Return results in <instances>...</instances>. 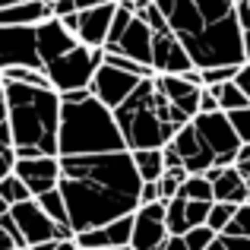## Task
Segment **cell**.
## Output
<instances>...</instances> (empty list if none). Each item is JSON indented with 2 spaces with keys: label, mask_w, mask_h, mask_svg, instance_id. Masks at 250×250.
<instances>
[{
  "label": "cell",
  "mask_w": 250,
  "mask_h": 250,
  "mask_svg": "<svg viewBox=\"0 0 250 250\" xmlns=\"http://www.w3.org/2000/svg\"><path fill=\"white\" fill-rule=\"evenodd\" d=\"M61 190L67 196L70 225L76 234L102 228L114 219L133 215L143 206V177L133 152L61 155Z\"/></svg>",
  "instance_id": "1"
},
{
  "label": "cell",
  "mask_w": 250,
  "mask_h": 250,
  "mask_svg": "<svg viewBox=\"0 0 250 250\" xmlns=\"http://www.w3.org/2000/svg\"><path fill=\"white\" fill-rule=\"evenodd\" d=\"M171 32L184 42L200 70L247 61V32L238 0H155Z\"/></svg>",
  "instance_id": "2"
},
{
  "label": "cell",
  "mask_w": 250,
  "mask_h": 250,
  "mask_svg": "<svg viewBox=\"0 0 250 250\" xmlns=\"http://www.w3.org/2000/svg\"><path fill=\"white\" fill-rule=\"evenodd\" d=\"M0 89H3V117L13 127V146L19 159L61 155V92L54 85L29 83H0Z\"/></svg>",
  "instance_id": "3"
},
{
  "label": "cell",
  "mask_w": 250,
  "mask_h": 250,
  "mask_svg": "<svg viewBox=\"0 0 250 250\" xmlns=\"http://www.w3.org/2000/svg\"><path fill=\"white\" fill-rule=\"evenodd\" d=\"M114 117L121 124V133L127 140V149H165L193 117H187L174 102L165 95L159 83V73L140 83V89L114 108Z\"/></svg>",
  "instance_id": "4"
},
{
  "label": "cell",
  "mask_w": 250,
  "mask_h": 250,
  "mask_svg": "<svg viewBox=\"0 0 250 250\" xmlns=\"http://www.w3.org/2000/svg\"><path fill=\"white\" fill-rule=\"evenodd\" d=\"M63 121H61V155H98V152H121L127 140L114 108L98 102L92 89L63 92Z\"/></svg>",
  "instance_id": "5"
},
{
  "label": "cell",
  "mask_w": 250,
  "mask_h": 250,
  "mask_svg": "<svg viewBox=\"0 0 250 250\" xmlns=\"http://www.w3.org/2000/svg\"><path fill=\"white\" fill-rule=\"evenodd\" d=\"M104 63V48H89V44H80L70 54L57 57L44 67L51 85L57 92H76V89H92V80H95L98 67Z\"/></svg>",
  "instance_id": "6"
},
{
  "label": "cell",
  "mask_w": 250,
  "mask_h": 250,
  "mask_svg": "<svg viewBox=\"0 0 250 250\" xmlns=\"http://www.w3.org/2000/svg\"><path fill=\"white\" fill-rule=\"evenodd\" d=\"M193 124H196V130H200V136L209 143V149L215 152V162H219V168H231L234 162H238V152H241V146H244V140L238 136V130H234V124H231V117H228V111L196 114Z\"/></svg>",
  "instance_id": "7"
},
{
  "label": "cell",
  "mask_w": 250,
  "mask_h": 250,
  "mask_svg": "<svg viewBox=\"0 0 250 250\" xmlns=\"http://www.w3.org/2000/svg\"><path fill=\"white\" fill-rule=\"evenodd\" d=\"M10 212H13V219H16L19 231L25 234V244H29V247L44 244V241H73L76 238L73 225H61V222H54L42 209L38 200H25V203H19V206H13Z\"/></svg>",
  "instance_id": "8"
},
{
  "label": "cell",
  "mask_w": 250,
  "mask_h": 250,
  "mask_svg": "<svg viewBox=\"0 0 250 250\" xmlns=\"http://www.w3.org/2000/svg\"><path fill=\"white\" fill-rule=\"evenodd\" d=\"M3 67L44 70L38 51V25H0V70Z\"/></svg>",
  "instance_id": "9"
},
{
  "label": "cell",
  "mask_w": 250,
  "mask_h": 250,
  "mask_svg": "<svg viewBox=\"0 0 250 250\" xmlns=\"http://www.w3.org/2000/svg\"><path fill=\"white\" fill-rule=\"evenodd\" d=\"M114 16H117V0H104L98 6H89V10H80L73 16H67V29L80 38L83 44L89 48H104L108 44V35H111V25H114Z\"/></svg>",
  "instance_id": "10"
},
{
  "label": "cell",
  "mask_w": 250,
  "mask_h": 250,
  "mask_svg": "<svg viewBox=\"0 0 250 250\" xmlns=\"http://www.w3.org/2000/svg\"><path fill=\"white\" fill-rule=\"evenodd\" d=\"M136 225H133V250H165L171 241V228H168V203H146L136 209Z\"/></svg>",
  "instance_id": "11"
},
{
  "label": "cell",
  "mask_w": 250,
  "mask_h": 250,
  "mask_svg": "<svg viewBox=\"0 0 250 250\" xmlns=\"http://www.w3.org/2000/svg\"><path fill=\"white\" fill-rule=\"evenodd\" d=\"M143 80H149V76H136V73H127V70L111 67V63H102L95 80H92V95H95L98 102H104L108 108H117V104H124L140 89Z\"/></svg>",
  "instance_id": "12"
},
{
  "label": "cell",
  "mask_w": 250,
  "mask_h": 250,
  "mask_svg": "<svg viewBox=\"0 0 250 250\" xmlns=\"http://www.w3.org/2000/svg\"><path fill=\"white\" fill-rule=\"evenodd\" d=\"M152 67L159 76H184L196 67L190 51L174 32H155V48H152Z\"/></svg>",
  "instance_id": "13"
},
{
  "label": "cell",
  "mask_w": 250,
  "mask_h": 250,
  "mask_svg": "<svg viewBox=\"0 0 250 250\" xmlns=\"http://www.w3.org/2000/svg\"><path fill=\"white\" fill-rule=\"evenodd\" d=\"M13 174H19L25 181V187L35 196L48 193V190L61 187V155H35V159H19V165Z\"/></svg>",
  "instance_id": "14"
},
{
  "label": "cell",
  "mask_w": 250,
  "mask_h": 250,
  "mask_svg": "<svg viewBox=\"0 0 250 250\" xmlns=\"http://www.w3.org/2000/svg\"><path fill=\"white\" fill-rule=\"evenodd\" d=\"M171 143H174V149L181 152L184 168H187L190 174H206L209 168L219 165V162H215V152L209 149V143L200 136V130H196V124H193V121H190L187 127H184Z\"/></svg>",
  "instance_id": "15"
},
{
  "label": "cell",
  "mask_w": 250,
  "mask_h": 250,
  "mask_svg": "<svg viewBox=\"0 0 250 250\" xmlns=\"http://www.w3.org/2000/svg\"><path fill=\"white\" fill-rule=\"evenodd\" d=\"M136 215V212H133ZM133 215H124V219H114L102 228H92V231L76 234V244L80 250H117V247H130L133 241Z\"/></svg>",
  "instance_id": "16"
},
{
  "label": "cell",
  "mask_w": 250,
  "mask_h": 250,
  "mask_svg": "<svg viewBox=\"0 0 250 250\" xmlns=\"http://www.w3.org/2000/svg\"><path fill=\"white\" fill-rule=\"evenodd\" d=\"M152 48H155V29H152V25H149L143 16H136L133 22H130V29L121 35V42H117V44H108L104 51L127 54V57H133V61L152 67ZM152 70H155V67H152Z\"/></svg>",
  "instance_id": "17"
},
{
  "label": "cell",
  "mask_w": 250,
  "mask_h": 250,
  "mask_svg": "<svg viewBox=\"0 0 250 250\" xmlns=\"http://www.w3.org/2000/svg\"><path fill=\"white\" fill-rule=\"evenodd\" d=\"M80 38L73 35V32L67 29V22L57 16H51L48 22L38 25V51H42V63L48 67L51 61H57V57L70 54L73 48H80Z\"/></svg>",
  "instance_id": "18"
},
{
  "label": "cell",
  "mask_w": 250,
  "mask_h": 250,
  "mask_svg": "<svg viewBox=\"0 0 250 250\" xmlns=\"http://www.w3.org/2000/svg\"><path fill=\"white\" fill-rule=\"evenodd\" d=\"M159 83H162V89H165V95L187 117H196V114H200V98H203V89H206V85L190 83L187 76H159Z\"/></svg>",
  "instance_id": "19"
},
{
  "label": "cell",
  "mask_w": 250,
  "mask_h": 250,
  "mask_svg": "<svg viewBox=\"0 0 250 250\" xmlns=\"http://www.w3.org/2000/svg\"><path fill=\"white\" fill-rule=\"evenodd\" d=\"M54 16V6L44 0H22V3L0 6V25H42Z\"/></svg>",
  "instance_id": "20"
},
{
  "label": "cell",
  "mask_w": 250,
  "mask_h": 250,
  "mask_svg": "<svg viewBox=\"0 0 250 250\" xmlns=\"http://www.w3.org/2000/svg\"><path fill=\"white\" fill-rule=\"evenodd\" d=\"M212 187H215V200L219 203H234V206L250 203V184H247V177L238 171V165L222 168L219 177L212 181Z\"/></svg>",
  "instance_id": "21"
},
{
  "label": "cell",
  "mask_w": 250,
  "mask_h": 250,
  "mask_svg": "<svg viewBox=\"0 0 250 250\" xmlns=\"http://www.w3.org/2000/svg\"><path fill=\"white\" fill-rule=\"evenodd\" d=\"M133 162H136V171H140L143 181H162V174L168 171L165 149H136Z\"/></svg>",
  "instance_id": "22"
},
{
  "label": "cell",
  "mask_w": 250,
  "mask_h": 250,
  "mask_svg": "<svg viewBox=\"0 0 250 250\" xmlns=\"http://www.w3.org/2000/svg\"><path fill=\"white\" fill-rule=\"evenodd\" d=\"M25 200H35V193L25 187L22 177H19V174L0 177V212H6V209L19 206V203H25Z\"/></svg>",
  "instance_id": "23"
},
{
  "label": "cell",
  "mask_w": 250,
  "mask_h": 250,
  "mask_svg": "<svg viewBox=\"0 0 250 250\" xmlns=\"http://www.w3.org/2000/svg\"><path fill=\"white\" fill-rule=\"evenodd\" d=\"M25 234L19 231L16 219H13V212L6 209V212H0V250H25Z\"/></svg>",
  "instance_id": "24"
},
{
  "label": "cell",
  "mask_w": 250,
  "mask_h": 250,
  "mask_svg": "<svg viewBox=\"0 0 250 250\" xmlns=\"http://www.w3.org/2000/svg\"><path fill=\"white\" fill-rule=\"evenodd\" d=\"M38 203H42V209L51 215L54 222H61V225H70V209H67V196H63V190L61 187H54V190H48V193H42V196H35Z\"/></svg>",
  "instance_id": "25"
},
{
  "label": "cell",
  "mask_w": 250,
  "mask_h": 250,
  "mask_svg": "<svg viewBox=\"0 0 250 250\" xmlns=\"http://www.w3.org/2000/svg\"><path fill=\"white\" fill-rule=\"evenodd\" d=\"M212 89H215V95H219L222 111H241V108H247V104H250V98L244 95V89H241L234 80L219 83V85H212Z\"/></svg>",
  "instance_id": "26"
},
{
  "label": "cell",
  "mask_w": 250,
  "mask_h": 250,
  "mask_svg": "<svg viewBox=\"0 0 250 250\" xmlns=\"http://www.w3.org/2000/svg\"><path fill=\"white\" fill-rule=\"evenodd\" d=\"M0 83H29V85H51L48 73L35 67H3L0 70Z\"/></svg>",
  "instance_id": "27"
},
{
  "label": "cell",
  "mask_w": 250,
  "mask_h": 250,
  "mask_svg": "<svg viewBox=\"0 0 250 250\" xmlns=\"http://www.w3.org/2000/svg\"><path fill=\"white\" fill-rule=\"evenodd\" d=\"M181 196L187 200H206V203H215V187L206 174H190L181 187Z\"/></svg>",
  "instance_id": "28"
},
{
  "label": "cell",
  "mask_w": 250,
  "mask_h": 250,
  "mask_svg": "<svg viewBox=\"0 0 250 250\" xmlns=\"http://www.w3.org/2000/svg\"><path fill=\"white\" fill-rule=\"evenodd\" d=\"M168 228L171 234H187L190 222H187V196L177 193L174 200H168Z\"/></svg>",
  "instance_id": "29"
},
{
  "label": "cell",
  "mask_w": 250,
  "mask_h": 250,
  "mask_svg": "<svg viewBox=\"0 0 250 250\" xmlns=\"http://www.w3.org/2000/svg\"><path fill=\"white\" fill-rule=\"evenodd\" d=\"M238 209H241V206H234V203H219V200H215V203H212V212H209V222H206V225L212 228V231H219V234H222L228 225H231V219L238 215Z\"/></svg>",
  "instance_id": "30"
},
{
  "label": "cell",
  "mask_w": 250,
  "mask_h": 250,
  "mask_svg": "<svg viewBox=\"0 0 250 250\" xmlns=\"http://www.w3.org/2000/svg\"><path fill=\"white\" fill-rule=\"evenodd\" d=\"M187 177H190V171L187 168H168L165 171V174H162V200H174V196L177 193H181V187H184V181H187Z\"/></svg>",
  "instance_id": "31"
},
{
  "label": "cell",
  "mask_w": 250,
  "mask_h": 250,
  "mask_svg": "<svg viewBox=\"0 0 250 250\" xmlns=\"http://www.w3.org/2000/svg\"><path fill=\"white\" fill-rule=\"evenodd\" d=\"M104 63H111V67H117V70H127V73H136V76H155L152 67L133 61V57H127V54H114V51H104Z\"/></svg>",
  "instance_id": "32"
},
{
  "label": "cell",
  "mask_w": 250,
  "mask_h": 250,
  "mask_svg": "<svg viewBox=\"0 0 250 250\" xmlns=\"http://www.w3.org/2000/svg\"><path fill=\"white\" fill-rule=\"evenodd\" d=\"M184 238H187V247L190 250H206L215 238H219V231H212L209 225H200V228H190Z\"/></svg>",
  "instance_id": "33"
},
{
  "label": "cell",
  "mask_w": 250,
  "mask_h": 250,
  "mask_svg": "<svg viewBox=\"0 0 250 250\" xmlns=\"http://www.w3.org/2000/svg\"><path fill=\"white\" fill-rule=\"evenodd\" d=\"M222 234H241V238H250V203L238 209V215L231 219V225L225 228Z\"/></svg>",
  "instance_id": "34"
},
{
  "label": "cell",
  "mask_w": 250,
  "mask_h": 250,
  "mask_svg": "<svg viewBox=\"0 0 250 250\" xmlns=\"http://www.w3.org/2000/svg\"><path fill=\"white\" fill-rule=\"evenodd\" d=\"M228 117H231V124H234V130H238L241 140L250 143V104L241 108V111H228Z\"/></svg>",
  "instance_id": "35"
},
{
  "label": "cell",
  "mask_w": 250,
  "mask_h": 250,
  "mask_svg": "<svg viewBox=\"0 0 250 250\" xmlns=\"http://www.w3.org/2000/svg\"><path fill=\"white\" fill-rule=\"evenodd\" d=\"M19 165V152H16V146H0V177H6V174H13Z\"/></svg>",
  "instance_id": "36"
},
{
  "label": "cell",
  "mask_w": 250,
  "mask_h": 250,
  "mask_svg": "<svg viewBox=\"0 0 250 250\" xmlns=\"http://www.w3.org/2000/svg\"><path fill=\"white\" fill-rule=\"evenodd\" d=\"M212 111H222V104H219L215 89H212V85H206V89H203V98H200V114H212Z\"/></svg>",
  "instance_id": "37"
},
{
  "label": "cell",
  "mask_w": 250,
  "mask_h": 250,
  "mask_svg": "<svg viewBox=\"0 0 250 250\" xmlns=\"http://www.w3.org/2000/svg\"><path fill=\"white\" fill-rule=\"evenodd\" d=\"M162 200V184L159 181H146L143 184V206L146 203H159Z\"/></svg>",
  "instance_id": "38"
},
{
  "label": "cell",
  "mask_w": 250,
  "mask_h": 250,
  "mask_svg": "<svg viewBox=\"0 0 250 250\" xmlns=\"http://www.w3.org/2000/svg\"><path fill=\"white\" fill-rule=\"evenodd\" d=\"M234 165H238V171L247 177V184H250V143H244V146H241L238 162H234Z\"/></svg>",
  "instance_id": "39"
},
{
  "label": "cell",
  "mask_w": 250,
  "mask_h": 250,
  "mask_svg": "<svg viewBox=\"0 0 250 250\" xmlns=\"http://www.w3.org/2000/svg\"><path fill=\"white\" fill-rule=\"evenodd\" d=\"M73 13H80V6H76L73 0H57L54 3V16L57 19H67V16H73Z\"/></svg>",
  "instance_id": "40"
},
{
  "label": "cell",
  "mask_w": 250,
  "mask_h": 250,
  "mask_svg": "<svg viewBox=\"0 0 250 250\" xmlns=\"http://www.w3.org/2000/svg\"><path fill=\"white\" fill-rule=\"evenodd\" d=\"M228 250H250V238H241V234H222Z\"/></svg>",
  "instance_id": "41"
},
{
  "label": "cell",
  "mask_w": 250,
  "mask_h": 250,
  "mask_svg": "<svg viewBox=\"0 0 250 250\" xmlns=\"http://www.w3.org/2000/svg\"><path fill=\"white\" fill-rule=\"evenodd\" d=\"M234 83L244 89V95L250 98V61H244L241 63V70H238V76H234Z\"/></svg>",
  "instance_id": "42"
},
{
  "label": "cell",
  "mask_w": 250,
  "mask_h": 250,
  "mask_svg": "<svg viewBox=\"0 0 250 250\" xmlns=\"http://www.w3.org/2000/svg\"><path fill=\"white\" fill-rule=\"evenodd\" d=\"M238 19L244 25V32H250V0H238Z\"/></svg>",
  "instance_id": "43"
},
{
  "label": "cell",
  "mask_w": 250,
  "mask_h": 250,
  "mask_svg": "<svg viewBox=\"0 0 250 250\" xmlns=\"http://www.w3.org/2000/svg\"><path fill=\"white\" fill-rule=\"evenodd\" d=\"M165 250H190L187 247V238H184V234H171V241H168Z\"/></svg>",
  "instance_id": "44"
},
{
  "label": "cell",
  "mask_w": 250,
  "mask_h": 250,
  "mask_svg": "<svg viewBox=\"0 0 250 250\" xmlns=\"http://www.w3.org/2000/svg\"><path fill=\"white\" fill-rule=\"evenodd\" d=\"M54 250H80V244H76V238L73 241H57Z\"/></svg>",
  "instance_id": "45"
},
{
  "label": "cell",
  "mask_w": 250,
  "mask_h": 250,
  "mask_svg": "<svg viewBox=\"0 0 250 250\" xmlns=\"http://www.w3.org/2000/svg\"><path fill=\"white\" fill-rule=\"evenodd\" d=\"M80 10H89V6H98V3H104V0H73Z\"/></svg>",
  "instance_id": "46"
},
{
  "label": "cell",
  "mask_w": 250,
  "mask_h": 250,
  "mask_svg": "<svg viewBox=\"0 0 250 250\" xmlns=\"http://www.w3.org/2000/svg\"><path fill=\"white\" fill-rule=\"evenodd\" d=\"M206 250H228V247H225V241H222V234H219V238H215V241H212V244H209Z\"/></svg>",
  "instance_id": "47"
},
{
  "label": "cell",
  "mask_w": 250,
  "mask_h": 250,
  "mask_svg": "<svg viewBox=\"0 0 250 250\" xmlns=\"http://www.w3.org/2000/svg\"><path fill=\"white\" fill-rule=\"evenodd\" d=\"M57 247V241H44V244H35V247H29V250H54Z\"/></svg>",
  "instance_id": "48"
},
{
  "label": "cell",
  "mask_w": 250,
  "mask_h": 250,
  "mask_svg": "<svg viewBox=\"0 0 250 250\" xmlns=\"http://www.w3.org/2000/svg\"><path fill=\"white\" fill-rule=\"evenodd\" d=\"M10 3H22V0H0V6H10Z\"/></svg>",
  "instance_id": "49"
},
{
  "label": "cell",
  "mask_w": 250,
  "mask_h": 250,
  "mask_svg": "<svg viewBox=\"0 0 250 250\" xmlns=\"http://www.w3.org/2000/svg\"><path fill=\"white\" fill-rule=\"evenodd\" d=\"M44 3H51V6H54V3H57V0H44Z\"/></svg>",
  "instance_id": "50"
},
{
  "label": "cell",
  "mask_w": 250,
  "mask_h": 250,
  "mask_svg": "<svg viewBox=\"0 0 250 250\" xmlns=\"http://www.w3.org/2000/svg\"><path fill=\"white\" fill-rule=\"evenodd\" d=\"M117 250H133V247H117Z\"/></svg>",
  "instance_id": "51"
},
{
  "label": "cell",
  "mask_w": 250,
  "mask_h": 250,
  "mask_svg": "<svg viewBox=\"0 0 250 250\" xmlns=\"http://www.w3.org/2000/svg\"><path fill=\"white\" fill-rule=\"evenodd\" d=\"M25 250H29V247H25Z\"/></svg>",
  "instance_id": "52"
}]
</instances>
